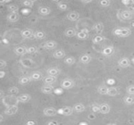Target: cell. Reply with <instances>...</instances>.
Returning a JSON list of instances; mask_svg holds the SVG:
<instances>
[{"label":"cell","mask_w":134,"mask_h":125,"mask_svg":"<svg viewBox=\"0 0 134 125\" xmlns=\"http://www.w3.org/2000/svg\"><path fill=\"white\" fill-rule=\"evenodd\" d=\"M114 34L119 38H126L131 35L132 31L129 27H118L114 30Z\"/></svg>","instance_id":"6da1fadb"},{"label":"cell","mask_w":134,"mask_h":125,"mask_svg":"<svg viewBox=\"0 0 134 125\" xmlns=\"http://www.w3.org/2000/svg\"><path fill=\"white\" fill-rule=\"evenodd\" d=\"M75 86V81L71 78H65L60 83V87L62 89L68 90Z\"/></svg>","instance_id":"7a4b0ae2"},{"label":"cell","mask_w":134,"mask_h":125,"mask_svg":"<svg viewBox=\"0 0 134 125\" xmlns=\"http://www.w3.org/2000/svg\"><path fill=\"white\" fill-rule=\"evenodd\" d=\"M119 16L123 20H130L133 17V13L130 10H121L119 13Z\"/></svg>","instance_id":"3957f363"},{"label":"cell","mask_w":134,"mask_h":125,"mask_svg":"<svg viewBox=\"0 0 134 125\" xmlns=\"http://www.w3.org/2000/svg\"><path fill=\"white\" fill-rule=\"evenodd\" d=\"M73 109L71 106H64L63 108H60L57 110V114H60V115H64V116H71L73 114Z\"/></svg>","instance_id":"277c9868"},{"label":"cell","mask_w":134,"mask_h":125,"mask_svg":"<svg viewBox=\"0 0 134 125\" xmlns=\"http://www.w3.org/2000/svg\"><path fill=\"white\" fill-rule=\"evenodd\" d=\"M41 46L47 50H52V49H54L57 48V41H55L53 40H49V41H46L44 43H42Z\"/></svg>","instance_id":"5b68a950"},{"label":"cell","mask_w":134,"mask_h":125,"mask_svg":"<svg viewBox=\"0 0 134 125\" xmlns=\"http://www.w3.org/2000/svg\"><path fill=\"white\" fill-rule=\"evenodd\" d=\"M76 37L79 40H86L90 37L89 30L88 29H82L81 31L77 32Z\"/></svg>","instance_id":"8992f818"},{"label":"cell","mask_w":134,"mask_h":125,"mask_svg":"<svg viewBox=\"0 0 134 125\" xmlns=\"http://www.w3.org/2000/svg\"><path fill=\"white\" fill-rule=\"evenodd\" d=\"M20 63H21L22 66H24V67H27V68L34 67V65L35 63L33 59H29V58H23L20 60Z\"/></svg>","instance_id":"52a82bcc"},{"label":"cell","mask_w":134,"mask_h":125,"mask_svg":"<svg viewBox=\"0 0 134 125\" xmlns=\"http://www.w3.org/2000/svg\"><path fill=\"white\" fill-rule=\"evenodd\" d=\"M20 19V14L16 12V13H9L7 16H6V20L7 21L10 22V23H15L17 22Z\"/></svg>","instance_id":"ba28073f"},{"label":"cell","mask_w":134,"mask_h":125,"mask_svg":"<svg viewBox=\"0 0 134 125\" xmlns=\"http://www.w3.org/2000/svg\"><path fill=\"white\" fill-rule=\"evenodd\" d=\"M79 17H80V14L76 11H71L67 14V19L72 22H75L79 20Z\"/></svg>","instance_id":"9c48e42d"},{"label":"cell","mask_w":134,"mask_h":125,"mask_svg":"<svg viewBox=\"0 0 134 125\" xmlns=\"http://www.w3.org/2000/svg\"><path fill=\"white\" fill-rule=\"evenodd\" d=\"M18 110H19V107L17 105H13V106L7 107V109L5 110V114L8 116H13L17 113Z\"/></svg>","instance_id":"30bf717a"},{"label":"cell","mask_w":134,"mask_h":125,"mask_svg":"<svg viewBox=\"0 0 134 125\" xmlns=\"http://www.w3.org/2000/svg\"><path fill=\"white\" fill-rule=\"evenodd\" d=\"M99 110H100V113L102 114H108V113H110L111 111V106L109 104L104 103L99 105Z\"/></svg>","instance_id":"8fae6325"},{"label":"cell","mask_w":134,"mask_h":125,"mask_svg":"<svg viewBox=\"0 0 134 125\" xmlns=\"http://www.w3.org/2000/svg\"><path fill=\"white\" fill-rule=\"evenodd\" d=\"M34 31L30 28H25L20 31V35L24 38H31L33 37Z\"/></svg>","instance_id":"7c38bea8"},{"label":"cell","mask_w":134,"mask_h":125,"mask_svg":"<svg viewBox=\"0 0 134 125\" xmlns=\"http://www.w3.org/2000/svg\"><path fill=\"white\" fill-rule=\"evenodd\" d=\"M43 114L46 117H55L57 114V110L53 107H48L43 110Z\"/></svg>","instance_id":"4fadbf2b"},{"label":"cell","mask_w":134,"mask_h":125,"mask_svg":"<svg viewBox=\"0 0 134 125\" xmlns=\"http://www.w3.org/2000/svg\"><path fill=\"white\" fill-rule=\"evenodd\" d=\"M118 64L122 68H126L130 66V59L127 57H122L118 61Z\"/></svg>","instance_id":"5bb4252c"},{"label":"cell","mask_w":134,"mask_h":125,"mask_svg":"<svg viewBox=\"0 0 134 125\" xmlns=\"http://www.w3.org/2000/svg\"><path fill=\"white\" fill-rule=\"evenodd\" d=\"M13 52L16 56H24L27 54V47L25 46H17L13 49Z\"/></svg>","instance_id":"9a60e30c"},{"label":"cell","mask_w":134,"mask_h":125,"mask_svg":"<svg viewBox=\"0 0 134 125\" xmlns=\"http://www.w3.org/2000/svg\"><path fill=\"white\" fill-rule=\"evenodd\" d=\"M53 57L57 59H60L66 57V52L63 49H57L53 53Z\"/></svg>","instance_id":"2e32d148"},{"label":"cell","mask_w":134,"mask_h":125,"mask_svg":"<svg viewBox=\"0 0 134 125\" xmlns=\"http://www.w3.org/2000/svg\"><path fill=\"white\" fill-rule=\"evenodd\" d=\"M46 74L48 76L57 77V75L60 74V70L57 67H50L46 70Z\"/></svg>","instance_id":"e0dca14e"},{"label":"cell","mask_w":134,"mask_h":125,"mask_svg":"<svg viewBox=\"0 0 134 125\" xmlns=\"http://www.w3.org/2000/svg\"><path fill=\"white\" fill-rule=\"evenodd\" d=\"M57 77H53V76H46L45 78H43L42 81L45 85H53V83H55L57 81Z\"/></svg>","instance_id":"ac0fdd59"},{"label":"cell","mask_w":134,"mask_h":125,"mask_svg":"<svg viewBox=\"0 0 134 125\" xmlns=\"http://www.w3.org/2000/svg\"><path fill=\"white\" fill-rule=\"evenodd\" d=\"M38 13L42 16H48L51 13V9L49 7L46 6H39L38 9Z\"/></svg>","instance_id":"d6986e66"},{"label":"cell","mask_w":134,"mask_h":125,"mask_svg":"<svg viewBox=\"0 0 134 125\" xmlns=\"http://www.w3.org/2000/svg\"><path fill=\"white\" fill-rule=\"evenodd\" d=\"M92 29H93V31H95L97 34H101V33L103 32L104 29V23H101V22L96 23L93 26Z\"/></svg>","instance_id":"ffe728a7"},{"label":"cell","mask_w":134,"mask_h":125,"mask_svg":"<svg viewBox=\"0 0 134 125\" xmlns=\"http://www.w3.org/2000/svg\"><path fill=\"white\" fill-rule=\"evenodd\" d=\"M114 51H115V49L113 46H107L102 50L101 54L104 56H110L114 53Z\"/></svg>","instance_id":"44dd1931"},{"label":"cell","mask_w":134,"mask_h":125,"mask_svg":"<svg viewBox=\"0 0 134 125\" xmlns=\"http://www.w3.org/2000/svg\"><path fill=\"white\" fill-rule=\"evenodd\" d=\"M54 87L51 85H44L41 88V92L44 94H50L53 92Z\"/></svg>","instance_id":"7402d4cb"},{"label":"cell","mask_w":134,"mask_h":125,"mask_svg":"<svg viewBox=\"0 0 134 125\" xmlns=\"http://www.w3.org/2000/svg\"><path fill=\"white\" fill-rule=\"evenodd\" d=\"M17 101L21 103H27L31 100V96L28 94H22L17 97Z\"/></svg>","instance_id":"603a6c76"},{"label":"cell","mask_w":134,"mask_h":125,"mask_svg":"<svg viewBox=\"0 0 134 125\" xmlns=\"http://www.w3.org/2000/svg\"><path fill=\"white\" fill-rule=\"evenodd\" d=\"M91 60H92V57L90 55L88 54H83L79 57V62L83 64H88L89 63H90Z\"/></svg>","instance_id":"cb8c5ba5"},{"label":"cell","mask_w":134,"mask_h":125,"mask_svg":"<svg viewBox=\"0 0 134 125\" xmlns=\"http://www.w3.org/2000/svg\"><path fill=\"white\" fill-rule=\"evenodd\" d=\"M31 79V81H41L43 79V75L42 73L38 72V71H35V72H33L31 73V74L29 76Z\"/></svg>","instance_id":"d4e9b609"},{"label":"cell","mask_w":134,"mask_h":125,"mask_svg":"<svg viewBox=\"0 0 134 125\" xmlns=\"http://www.w3.org/2000/svg\"><path fill=\"white\" fill-rule=\"evenodd\" d=\"M77 34V31L73 28V27H69L64 31V35L68 38H72L76 36Z\"/></svg>","instance_id":"484cf974"},{"label":"cell","mask_w":134,"mask_h":125,"mask_svg":"<svg viewBox=\"0 0 134 125\" xmlns=\"http://www.w3.org/2000/svg\"><path fill=\"white\" fill-rule=\"evenodd\" d=\"M72 109L76 113H82L86 110V106L82 103H76L72 106Z\"/></svg>","instance_id":"4316f807"},{"label":"cell","mask_w":134,"mask_h":125,"mask_svg":"<svg viewBox=\"0 0 134 125\" xmlns=\"http://www.w3.org/2000/svg\"><path fill=\"white\" fill-rule=\"evenodd\" d=\"M31 81V79L29 76H22L19 78L18 82L21 85H27Z\"/></svg>","instance_id":"83f0119b"},{"label":"cell","mask_w":134,"mask_h":125,"mask_svg":"<svg viewBox=\"0 0 134 125\" xmlns=\"http://www.w3.org/2000/svg\"><path fill=\"white\" fill-rule=\"evenodd\" d=\"M45 37H46V34L42 31H35L34 34H33V38L35 39H38V40H42L45 38Z\"/></svg>","instance_id":"f1b7e54d"},{"label":"cell","mask_w":134,"mask_h":125,"mask_svg":"<svg viewBox=\"0 0 134 125\" xmlns=\"http://www.w3.org/2000/svg\"><path fill=\"white\" fill-rule=\"evenodd\" d=\"M75 61H76V60H75V58L73 57V56H66V57L64 58V63L67 64V65H68V66L74 65V64L75 63Z\"/></svg>","instance_id":"f546056e"},{"label":"cell","mask_w":134,"mask_h":125,"mask_svg":"<svg viewBox=\"0 0 134 125\" xmlns=\"http://www.w3.org/2000/svg\"><path fill=\"white\" fill-rule=\"evenodd\" d=\"M105 38L103 36V35H100V34H97V35H96V36H94L93 37V42L94 43V44H100V43H101V42H103L104 41H105Z\"/></svg>","instance_id":"4dcf8cb0"},{"label":"cell","mask_w":134,"mask_h":125,"mask_svg":"<svg viewBox=\"0 0 134 125\" xmlns=\"http://www.w3.org/2000/svg\"><path fill=\"white\" fill-rule=\"evenodd\" d=\"M118 94H119V91L116 88H108L107 96H111V97H114V96H116Z\"/></svg>","instance_id":"1f68e13d"},{"label":"cell","mask_w":134,"mask_h":125,"mask_svg":"<svg viewBox=\"0 0 134 125\" xmlns=\"http://www.w3.org/2000/svg\"><path fill=\"white\" fill-rule=\"evenodd\" d=\"M124 103L128 105V106H131V105H133L134 104V97L133 96H126L124 97Z\"/></svg>","instance_id":"d6a6232c"},{"label":"cell","mask_w":134,"mask_h":125,"mask_svg":"<svg viewBox=\"0 0 134 125\" xmlns=\"http://www.w3.org/2000/svg\"><path fill=\"white\" fill-rule=\"evenodd\" d=\"M108 89V87H107L106 85H100L97 88V92L100 95H107Z\"/></svg>","instance_id":"836d02e7"},{"label":"cell","mask_w":134,"mask_h":125,"mask_svg":"<svg viewBox=\"0 0 134 125\" xmlns=\"http://www.w3.org/2000/svg\"><path fill=\"white\" fill-rule=\"evenodd\" d=\"M57 8L61 10V11H65L68 9V4H66L65 2H57Z\"/></svg>","instance_id":"e575fe53"},{"label":"cell","mask_w":134,"mask_h":125,"mask_svg":"<svg viewBox=\"0 0 134 125\" xmlns=\"http://www.w3.org/2000/svg\"><path fill=\"white\" fill-rule=\"evenodd\" d=\"M35 2V0H26V1L22 2V5L24 6H26V7H28V8H31L34 5Z\"/></svg>","instance_id":"d590c367"},{"label":"cell","mask_w":134,"mask_h":125,"mask_svg":"<svg viewBox=\"0 0 134 125\" xmlns=\"http://www.w3.org/2000/svg\"><path fill=\"white\" fill-rule=\"evenodd\" d=\"M38 48L36 46H30V47H27V54H35L36 52H38Z\"/></svg>","instance_id":"8d00e7d4"},{"label":"cell","mask_w":134,"mask_h":125,"mask_svg":"<svg viewBox=\"0 0 134 125\" xmlns=\"http://www.w3.org/2000/svg\"><path fill=\"white\" fill-rule=\"evenodd\" d=\"M19 9V7L17 5H15V4H12V5H8V10L10 12V13H16Z\"/></svg>","instance_id":"74e56055"},{"label":"cell","mask_w":134,"mask_h":125,"mask_svg":"<svg viewBox=\"0 0 134 125\" xmlns=\"http://www.w3.org/2000/svg\"><path fill=\"white\" fill-rule=\"evenodd\" d=\"M8 92H9V94H11V95H16V94L19 93V89H18L16 87L13 86V87H11V88H9Z\"/></svg>","instance_id":"f35d334b"},{"label":"cell","mask_w":134,"mask_h":125,"mask_svg":"<svg viewBox=\"0 0 134 125\" xmlns=\"http://www.w3.org/2000/svg\"><path fill=\"white\" fill-rule=\"evenodd\" d=\"M126 93L130 96H133L134 95V85H129L126 88Z\"/></svg>","instance_id":"ab89813d"},{"label":"cell","mask_w":134,"mask_h":125,"mask_svg":"<svg viewBox=\"0 0 134 125\" xmlns=\"http://www.w3.org/2000/svg\"><path fill=\"white\" fill-rule=\"evenodd\" d=\"M100 5L102 7H108L111 5V1H109V0H101L100 2Z\"/></svg>","instance_id":"60d3db41"},{"label":"cell","mask_w":134,"mask_h":125,"mask_svg":"<svg viewBox=\"0 0 134 125\" xmlns=\"http://www.w3.org/2000/svg\"><path fill=\"white\" fill-rule=\"evenodd\" d=\"M92 111L93 113H100V110H99V105H93L92 106Z\"/></svg>","instance_id":"b9f144b4"},{"label":"cell","mask_w":134,"mask_h":125,"mask_svg":"<svg viewBox=\"0 0 134 125\" xmlns=\"http://www.w3.org/2000/svg\"><path fill=\"white\" fill-rule=\"evenodd\" d=\"M6 66V62L3 59H0V68H3Z\"/></svg>","instance_id":"7bdbcfd3"},{"label":"cell","mask_w":134,"mask_h":125,"mask_svg":"<svg viewBox=\"0 0 134 125\" xmlns=\"http://www.w3.org/2000/svg\"><path fill=\"white\" fill-rule=\"evenodd\" d=\"M46 125H59V124L56 121H50L46 124Z\"/></svg>","instance_id":"ee69618b"},{"label":"cell","mask_w":134,"mask_h":125,"mask_svg":"<svg viewBox=\"0 0 134 125\" xmlns=\"http://www.w3.org/2000/svg\"><path fill=\"white\" fill-rule=\"evenodd\" d=\"M122 2L123 3V4H125V5H133V0H131V1H122Z\"/></svg>","instance_id":"f6af8a7d"},{"label":"cell","mask_w":134,"mask_h":125,"mask_svg":"<svg viewBox=\"0 0 134 125\" xmlns=\"http://www.w3.org/2000/svg\"><path fill=\"white\" fill-rule=\"evenodd\" d=\"M26 125H35V122L34 121H28Z\"/></svg>","instance_id":"bcb514c9"},{"label":"cell","mask_w":134,"mask_h":125,"mask_svg":"<svg viewBox=\"0 0 134 125\" xmlns=\"http://www.w3.org/2000/svg\"><path fill=\"white\" fill-rule=\"evenodd\" d=\"M91 2H92V0H90V1H82V3H90Z\"/></svg>","instance_id":"7dc6e473"},{"label":"cell","mask_w":134,"mask_h":125,"mask_svg":"<svg viewBox=\"0 0 134 125\" xmlns=\"http://www.w3.org/2000/svg\"><path fill=\"white\" fill-rule=\"evenodd\" d=\"M106 125H117L116 124H115V123H109V124H107Z\"/></svg>","instance_id":"c3c4849f"},{"label":"cell","mask_w":134,"mask_h":125,"mask_svg":"<svg viewBox=\"0 0 134 125\" xmlns=\"http://www.w3.org/2000/svg\"><path fill=\"white\" fill-rule=\"evenodd\" d=\"M131 61H132V63L134 64V57H133V59H131Z\"/></svg>","instance_id":"681fc988"},{"label":"cell","mask_w":134,"mask_h":125,"mask_svg":"<svg viewBox=\"0 0 134 125\" xmlns=\"http://www.w3.org/2000/svg\"><path fill=\"white\" fill-rule=\"evenodd\" d=\"M133 5L134 6V0H133Z\"/></svg>","instance_id":"f907efd6"}]
</instances>
